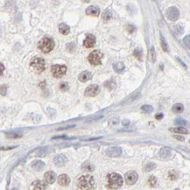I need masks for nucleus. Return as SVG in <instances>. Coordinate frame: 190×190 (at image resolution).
<instances>
[{
    "label": "nucleus",
    "instance_id": "f257e3e1",
    "mask_svg": "<svg viewBox=\"0 0 190 190\" xmlns=\"http://www.w3.org/2000/svg\"><path fill=\"white\" fill-rule=\"evenodd\" d=\"M76 186L79 189H92L95 186V180L91 175H82L78 178L76 181Z\"/></svg>",
    "mask_w": 190,
    "mask_h": 190
},
{
    "label": "nucleus",
    "instance_id": "f03ea898",
    "mask_svg": "<svg viewBox=\"0 0 190 190\" xmlns=\"http://www.w3.org/2000/svg\"><path fill=\"white\" fill-rule=\"evenodd\" d=\"M108 181V187L111 189H117L119 188L123 185V178L120 175L116 174V172H112L107 177Z\"/></svg>",
    "mask_w": 190,
    "mask_h": 190
},
{
    "label": "nucleus",
    "instance_id": "7ed1b4c3",
    "mask_svg": "<svg viewBox=\"0 0 190 190\" xmlns=\"http://www.w3.org/2000/svg\"><path fill=\"white\" fill-rule=\"evenodd\" d=\"M30 67L33 72H35L37 74L42 73L46 68V63H45L44 59L40 57L33 58L30 63Z\"/></svg>",
    "mask_w": 190,
    "mask_h": 190
},
{
    "label": "nucleus",
    "instance_id": "20e7f679",
    "mask_svg": "<svg viewBox=\"0 0 190 190\" xmlns=\"http://www.w3.org/2000/svg\"><path fill=\"white\" fill-rule=\"evenodd\" d=\"M54 47H55V41L51 38H47V37L43 38L39 42V48L42 53L47 54L53 50Z\"/></svg>",
    "mask_w": 190,
    "mask_h": 190
},
{
    "label": "nucleus",
    "instance_id": "39448f33",
    "mask_svg": "<svg viewBox=\"0 0 190 190\" xmlns=\"http://www.w3.org/2000/svg\"><path fill=\"white\" fill-rule=\"evenodd\" d=\"M102 53L99 50H95L90 54L88 60L90 61V63L93 66H97L100 65L102 63Z\"/></svg>",
    "mask_w": 190,
    "mask_h": 190
},
{
    "label": "nucleus",
    "instance_id": "423d86ee",
    "mask_svg": "<svg viewBox=\"0 0 190 190\" xmlns=\"http://www.w3.org/2000/svg\"><path fill=\"white\" fill-rule=\"evenodd\" d=\"M51 72L55 78H61L66 74L67 67L65 65H54L51 67Z\"/></svg>",
    "mask_w": 190,
    "mask_h": 190
},
{
    "label": "nucleus",
    "instance_id": "0eeeda50",
    "mask_svg": "<svg viewBox=\"0 0 190 190\" xmlns=\"http://www.w3.org/2000/svg\"><path fill=\"white\" fill-rule=\"evenodd\" d=\"M166 16L169 20L176 21L180 17V11L176 7L171 6L166 11Z\"/></svg>",
    "mask_w": 190,
    "mask_h": 190
},
{
    "label": "nucleus",
    "instance_id": "6e6552de",
    "mask_svg": "<svg viewBox=\"0 0 190 190\" xmlns=\"http://www.w3.org/2000/svg\"><path fill=\"white\" fill-rule=\"evenodd\" d=\"M100 92V87L97 85V84H91L90 85L89 87H87V89L85 90V92H84V95L86 96H90V97H93V96H96L99 94Z\"/></svg>",
    "mask_w": 190,
    "mask_h": 190
},
{
    "label": "nucleus",
    "instance_id": "1a4fd4ad",
    "mask_svg": "<svg viewBox=\"0 0 190 190\" xmlns=\"http://www.w3.org/2000/svg\"><path fill=\"white\" fill-rule=\"evenodd\" d=\"M125 179L128 185H133L137 182V179H139V175H137V174L135 171H130L125 174Z\"/></svg>",
    "mask_w": 190,
    "mask_h": 190
},
{
    "label": "nucleus",
    "instance_id": "9d476101",
    "mask_svg": "<svg viewBox=\"0 0 190 190\" xmlns=\"http://www.w3.org/2000/svg\"><path fill=\"white\" fill-rule=\"evenodd\" d=\"M106 154L107 156L110 158H117L119 157L122 154V149L118 146H112L106 149Z\"/></svg>",
    "mask_w": 190,
    "mask_h": 190
},
{
    "label": "nucleus",
    "instance_id": "9b49d317",
    "mask_svg": "<svg viewBox=\"0 0 190 190\" xmlns=\"http://www.w3.org/2000/svg\"><path fill=\"white\" fill-rule=\"evenodd\" d=\"M96 45V37L92 34H89L83 41V46L86 48H91Z\"/></svg>",
    "mask_w": 190,
    "mask_h": 190
},
{
    "label": "nucleus",
    "instance_id": "f8f14e48",
    "mask_svg": "<svg viewBox=\"0 0 190 190\" xmlns=\"http://www.w3.org/2000/svg\"><path fill=\"white\" fill-rule=\"evenodd\" d=\"M44 178L48 184H53L56 180V175L53 171H48L44 175Z\"/></svg>",
    "mask_w": 190,
    "mask_h": 190
},
{
    "label": "nucleus",
    "instance_id": "ddd939ff",
    "mask_svg": "<svg viewBox=\"0 0 190 190\" xmlns=\"http://www.w3.org/2000/svg\"><path fill=\"white\" fill-rule=\"evenodd\" d=\"M92 75H92V73H91L90 71L85 70V71L82 72V73L79 75L78 79H79V81L82 82H86L90 81V80L92 78Z\"/></svg>",
    "mask_w": 190,
    "mask_h": 190
},
{
    "label": "nucleus",
    "instance_id": "4468645a",
    "mask_svg": "<svg viewBox=\"0 0 190 190\" xmlns=\"http://www.w3.org/2000/svg\"><path fill=\"white\" fill-rule=\"evenodd\" d=\"M86 14L92 17H97L100 14V10L97 6L90 5L86 9Z\"/></svg>",
    "mask_w": 190,
    "mask_h": 190
},
{
    "label": "nucleus",
    "instance_id": "2eb2a0df",
    "mask_svg": "<svg viewBox=\"0 0 190 190\" xmlns=\"http://www.w3.org/2000/svg\"><path fill=\"white\" fill-rule=\"evenodd\" d=\"M67 162V158L64 156L62 154H59V155H56L54 159V163L55 164V166H64Z\"/></svg>",
    "mask_w": 190,
    "mask_h": 190
},
{
    "label": "nucleus",
    "instance_id": "dca6fc26",
    "mask_svg": "<svg viewBox=\"0 0 190 190\" xmlns=\"http://www.w3.org/2000/svg\"><path fill=\"white\" fill-rule=\"evenodd\" d=\"M58 183L62 187H66L70 183V179L67 175H61L58 177Z\"/></svg>",
    "mask_w": 190,
    "mask_h": 190
},
{
    "label": "nucleus",
    "instance_id": "f3484780",
    "mask_svg": "<svg viewBox=\"0 0 190 190\" xmlns=\"http://www.w3.org/2000/svg\"><path fill=\"white\" fill-rule=\"evenodd\" d=\"M32 187L33 189H36V190H44L46 188V184L42 181H35L32 183Z\"/></svg>",
    "mask_w": 190,
    "mask_h": 190
},
{
    "label": "nucleus",
    "instance_id": "a211bd4d",
    "mask_svg": "<svg viewBox=\"0 0 190 190\" xmlns=\"http://www.w3.org/2000/svg\"><path fill=\"white\" fill-rule=\"evenodd\" d=\"M159 156L161 159H168L171 157V150L166 148V147H163L160 150L159 152Z\"/></svg>",
    "mask_w": 190,
    "mask_h": 190
},
{
    "label": "nucleus",
    "instance_id": "6ab92c4d",
    "mask_svg": "<svg viewBox=\"0 0 190 190\" xmlns=\"http://www.w3.org/2000/svg\"><path fill=\"white\" fill-rule=\"evenodd\" d=\"M45 166V163L41 160H34L32 163V168L34 170V171H40L44 168Z\"/></svg>",
    "mask_w": 190,
    "mask_h": 190
},
{
    "label": "nucleus",
    "instance_id": "aec40b11",
    "mask_svg": "<svg viewBox=\"0 0 190 190\" xmlns=\"http://www.w3.org/2000/svg\"><path fill=\"white\" fill-rule=\"evenodd\" d=\"M113 68H114V70H115L117 73L122 74V73L125 71V64H124L123 62H117V63L113 64Z\"/></svg>",
    "mask_w": 190,
    "mask_h": 190
},
{
    "label": "nucleus",
    "instance_id": "412c9836",
    "mask_svg": "<svg viewBox=\"0 0 190 190\" xmlns=\"http://www.w3.org/2000/svg\"><path fill=\"white\" fill-rule=\"evenodd\" d=\"M59 32L63 35H67L70 32V27L64 23H61L59 25Z\"/></svg>",
    "mask_w": 190,
    "mask_h": 190
},
{
    "label": "nucleus",
    "instance_id": "4be33fe9",
    "mask_svg": "<svg viewBox=\"0 0 190 190\" xmlns=\"http://www.w3.org/2000/svg\"><path fill=\"white\" fill-rule=\"evenodd\" d=\"M172 110L175 113L180 114L184 110V106H183V104H181V103H175V104L172 107Z\"/></svg>",
    "mask_w": 190,
    "mask_h": 190
},
{
    "label": "nucleus",
    "instance_id": "5701e85b",
    "mask_svg": "<svg viewBox=\"0 0 190 190\" xmlns=\"http://www.w3.org/2000/svg\"><path fill=\"white\" fill-rule=\"evenodd\" d=\"M8 139H19L22 137V133H18L16 131H11V132H5V133Z\"/></svg>",
    "mask_w": 190,
    "mask_h": 190
},
{
    "label": "nucleus",
    "instance_id": "b1692460",
    "mask_svg": "<svg viewBox=\"0 0 190 190\" xmlns=\"http://www.w3.org/2000/svg\"><path fill=\"white\" fill-rule=\"evenodd\" d=\"M94 169H95L94 166L90 162H85L82 165V170L85 171V172H93Z\"/></svg>",
    "mask_w": 190,
    "mask_h": 190
},
{
    "label": "nucleus",
    "instance_id": "393cba45",
    "mask_svg": "<svg viewBox=\"0 0 190 190\" xmlns=\"http://www.w3.org/2000/svg\"><path fill=\"white\" fill-rule=\"evenodd\" d=\"M48 147H42V148H40V150H38L37 151V152H36V156H38V157H44V156H46V155L48 153Z\"/></svg>",
    "mask_w": 190,
    "mask_h": 190
},
{
    "label": "nucleus",
    "instance_id": "a878e982",
    "mask_svg": "<svg viewBox=\"0 0 190 190\" xmlns=\"http://www.w3.org/2000/svg\"><path fill=\"white\" fill-rule=\"evenodd\" d=\"M170 131H172V132L181 133V134H187V133H188L187 130V129H185L184 127H181V126L177 127V128H171V129H170Z\"/></svg>",
    "mask_w": 190,
    "mask_h": 190
},
{
    "label": "nucleus",
    "instance_id": "bb28decb",
    "mask_svg": "<svg viewBox=\"0 0 190 190\" xmlns=\"http://www.w3.org/2000/svg\"><path fill=\"white\" fill-rule=\"evenodd\" d=\"M111 19V11L110 9H106L102 13V20L104 21H109Z\"/></svg>",
    "mask_w": 190,
    "mask_h": 190
},
{
    "label": "nucleus",
    "instance_id": "cd10ccee",
    "mask_svg": "<svg viewBox=\"0 0 190 190\" xmlns=\"http://www.w3.org/2000/svg\"><path fill=\"white\" fill-rule=\"evenodd\" d=\"M148 57H149V61L151 62H155V61H156V53H155V50H154L153 46H152L151 49H150Z\"/></svg>",
    "mask_w": 190,
    "mask_h": 190
},
{
    "label": "nucleus",
    "instance_id": "c85d7f7f",
    "mask_svg": "<svg viewBox=\"0 0 190 190\" xmlns=\"http://www.w3.org/2000/svg\"><path fill=\"white\" fill-rule=\"evenodd\" d=\"M133 55L139 60L142 59V49L141 48H136L133 52Z\"/></svg>",
    "mask_w": 190,
    "mask_h": 190
},
{
    "label": "nucleus",
    "instance_id": "c756f323",
    "mask_svg": "<svg viewBox=\"0 0 190 190\" xmlns=\"http://www.w3.org/2000/svg\"><path fill=\"white\" fill-rule=\"evenodd\" d=\"M60 90L61 91H67L69 90V84L66 82H62L60 83Z\"/></svg>",
    "mask_w": 190,
    "mask_h": 190
},
{
    "label": "nucleus",
    "instance_id": "7c9ffc66",
    "mask_svg": "<svg viewBox=\"0 0 190 190\" xmlns=\"http://www.w3.org/2000/svg\"><path fill=\"white\" fill-rule=\"evenodd\" d=\"M160 42H161V46H162L163 50H164L165 52H168L169 49H168L167 43H166V41L165 40V39H164V37H163L162 35H160Z\"/></svg>",
    "mask_w": 190,
    "mask_h": 190
},
{
    "label": "nucleus",
    "instance_id": "2f4dec72",
    "mask_svg": "<svg viewBox=\"0 0 190 190\" xmlns=\"http://www.w3.org/2000/svg\"><path fill=\"white\" fill-rule=\"evenodd\" d=\"M141 110H142L143 112H145V113L149 114V113H152V112L153 108H152L151 105H143V106L141 107Z\"/></svg>",
    "mask_w": 190,
    "mask_h": 190
},
{
    "label": "nucleus",
    "instance_id": "473e14b6",
    "mask_svg": "<svg viewBox=\"0 0 190 190\" xmlns=\"http://www.w3.org/2000/svg\"><path fill=\"white\" fill-rule=\"evenodd\" d=\"M174 32L177 34V35H181V34L184 32V29L181 26H174Z\"/></svg>",
    "mask_w": 190,
    "mask_h": 190
},
{
    "label": "nucleus",
    "instance_id": "72a5a7b5",
    "mask_svg": "<svg viewBox=\"0 0 190 190\" xmlns=\"http://www.w3.org/2000/svg\"><path fill=\"white\" fill-rule=\"evenodd\" d=\"M116 86H117L116 82H115L114 81H112V80L108 81V82L105 83V87L108 88L109 90H113V89H115V88H116Z\"/></svg>",
    "mask_w": 190,
    "mask_h": 190
},
{
    "label": "nucleus",
    "instance_id": "f704fd0d",
    "mask_svg": "<svg viewBox=\"0 0 190 190\" xmlns=\"http://www.w3.org/2000/svg\"><path fill=\"white\" fill-rule=\"evenodd\" d=\"M148 184L151 187H154L155 185L157 184V179L155 178L154 176H150L149 179H148Z\"/></svg>",
    "mask_w": 190,
    "mask_h": 190
},
{
    "label": "nucleus",
    "instance_id": "c9c22d12",
    "mask_svg": "<svg viewBox=\"0 0 190 190\" xmlns=\"http://www.w3.org/2000/svg\"><path fill=\"white\" fill-rule=\"evenodd\" d=\"M175 125H187V121H185L184 119L182 118H176L175 120Z\"/></svg>",
    "mask_w": 190,
    "mask_h": 190
},
{
    "label": "nucleus",
    "instance_id": "e433bc0d",
    "mask_svg": "<svg viewBox=\"0 0 190 190\" xmlns=\"http://www.w3.org/2000/svg\"><path fill=\"white\" fill-rule=\"evenodd\" d=\"M183 43L188 49H190V34H188L183 39Z\"/></svg>",
    "mask_w": 190,
    "mask_h": 190
},
{
    "label": "nucleus",
    "instance_id": "4c0bfd02",
    "mask_svg": "<svg viewBox=\"0 0 190 190\" xmlns=\"http://www.w3.org/2000/svg\"><path fill=\"white\" fill-rule=\"evenodd\" d=\"M178 175L175 172V171H170L169 174H168V177L170 180H175L177 178Z\"/></svg>",
    "mask_w": 190,
    "mask_h": 190
},
{
    "label": "nucleus",
    "instance_id": "58836bf2",
    "mask_svg": "<svg viewBox=\"0 0 190 190\" xmlns=\"http://www.w3.org/2000/svg\"><path fill=\"white\" fill-rule=\"evenodd\" d=\"M154 167H155V164H148V165H146V170L147 172H150V171L152 170Z\"/></svg>",
    "mask_w": 190,
    "mask_h": 190
},
{
    "label": "nucleus",
    "instance_id": "ea45409f",
    "mask_svg": "<svg viewBox=\"0 0 190 190\" xmlns=\"http://www.w3.org/2000/svg\"><path fill=\"white\" fill-rule=\"evenodd\" d=\"M6 90H7L6 86L2 85V86H1V95H2V96H5V95L6 94Z\"/></svg>",
    "mask_w": 190,
    "mask_h": 190
},
{
    "label": "nucleus",
    "instance_id": "a19ab883",
    "mask_svg": "<svg viewBox=\"0 0 190 190\" xmlns=\"http://www.w3.org/2000/svg\"><path fill=\"white\" fill-rule=\"evenodd\" d=\"M127 31L131 33V32H133L135 31V27L133 26H131V25H128L127 26Z\"/></svg>",
    "mask_w": 190,
    "mask_h": 190
},
{
    "label": "nucleus",
    "instance_id": "79ce46f5",
    "mask_svg": "<svg viewBox=\"0 0 190 190\" xmlns=\"http://www.w3.org/2000/svg\"><path fill=\"white\" fill-rule=\"evenodd\" d=\"M118 122H119V119H118V118H115V119H111V120L110 121V124L115 125H117Z\"/></svg>",
    "mask_w": 190,
    "mask_h": 190
},
{
    "label": "nucleus",
    "instance_id": "37998d69",
    "mask_svg": "<svg viewBox=\"0 0 190 190\" xmlns=\"http://www.w3.org/2000/svg\"><path fill=\"white\" fill-rule=\"evenodd\" d=\"M130 120H128V119H125V120H123L122 121V125H124V126H128L129 125H130Z\"/></svg>",
    "mask_w": 190,
    "mask_h": 190
},
{
    "label": "nucleus",
    "instance_id": "c03bdc74",
    "mask_svg": "<svg viewBox=\"0 0 190 190\" xmlns=\"http://www.w3.org/2000/svg\"><path fill=\"white\" fill-rule=\"evenodd\" d=\"M176 59H177V61H179V62L181 63V65H182V67H183L184 68H187V66H186V64H185V63H184V62H183V61H181V60L180 59V58H178V57H177Z\"/></svg>",
    "mask_w": 190,
    "mask_h": 190
},
{
    "label": "nucleus",
    "instance_id": "a18cd8bd",
    "mask_svg": "<svg viewBox=\"0 0 190 190\" xmlns=\"http://www.w3.org/2000/svg\"><path fill=\"white\" fill-rule=\"evenodd\" d=\"M155 117H156V119H158V120H160V119L163 118V114H162V113H160V114H157L156 116H155Z\"/></svg>",
    "mask_w": 190,
    "mask_h": 190
},
{
    "label": "nucleus",
    "instance_id": "49530a36",
    "mask_svg": "<svg viewBox=\"0 0 190 190\" xmlns=\"http://www.w3.org/2000/svg\"><path fill=\"white\" fill-rule=\"evenodd\" d=\"M102 116H100V117H91V118H90V119H88L87 121L88 122H90V121H93V120H97V119H99V118H101Z\"/></svg>",
    "mask_w": 190,
    "mask_h": 190
},
{
    "label": "nucleus",
    "instance_id": "de8ad7c7",
    "mask_svg": "<svg viewBox=\"0 0 190 190\" xmlns=\"http://www.w3.org/2000/svg\"><path fill=\"white\" fill-rule=\"evenodd\" d=\"M175 139H177L178 140H181V141H183L184 140V137H181V136H175Z\"/></svg>",
    "mask_w": 190,
    "mask_h": 190
},
{
    "label": "nucleus",
    "instance_id": "09e8293b",
    "mask_svg": "<svg viewBox=\"0 0 190 190\" xmlns=\"http://www.w3.org/2000/svg\"><path fill=\"white\" fill-rule=\"evenodd\" d=\"M3 72H4V65L3 63H1V75H3Z\"/></svg>",
    "mask_w": 190,
    "mask_h": 190
},
{
    "label": "nucleus",
    "instance_id": "8fccbe9b",
    "mask_svg": "<svg viewBox=\"0 0 190 190\" xmlns=\"http://www.w3.org/2000/svg\"><path fill=\"white\" fill-rule=\"evenodd\" d=\"M82 1H83L84 3H89V2L90 1V0H82Z\"/></svg>",
    "mask_w": 190,
    "mask_h": 190
},
{
    "label": "nucleus",
    "instance_id": "3c124183",
    "mask_svg": "<svg viewBox=\"0 0 190 190\" xmlns=\"http://www.w3.org/2000/svg\"><path fill=\"white\" fill-rule=\"evenodd\" d=\"M189 144H190V140H189Z\"/></svg>",
    "mask_w": 190,
    "mask_h": 190
}]
</instances>
